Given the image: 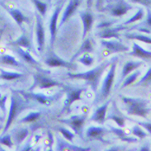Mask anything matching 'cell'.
<instances>
[{"label": "cell", "mask_w": 151, "mask_h": 151, "mask_svg": "<svg viewBox=\"0 0 151 151\" xmlns=\"http://www.w3.org/2000/svg\"><path fill=\"white\" fill-rule=\"evenodd\" d=\"M111 101L112 99H110L109 100L105 101V103L102 106L98 107L91 116L90 120L96 123H97L98 124H104V123L107 120V111Z\"/></svg>", "instance_id": "14"}, {"label": "cell", "mask_w": 151, "mask_h": 151, "mask_svg": "<svg viewBox=\"0 0 151 151\" xmlns=\"http://www.w3.org/2000/svg\"><path fill=\"white\" fill-rule=\"evenodd\" d=\"M94 0H87V6L88 9H90L93 4Z\"/></svg>", "instance_id": "50"}, {"label": "cell", "mask_w": 151, "mask_h": 151, "mask_svg": "<svg viewBox=\"0 0 151 151\" xmlns=\"http://www.w3.org/2000/svg\"><path fill=\"white\" fill-rule=\"evenodd\" d=\"M80 16L83 22V40H84L87 34L92 29L93 23L94 22V16L89 12H80Z\"/></svg>", "instance_id": "19"}, {"label": "cell", "mask_w": 151, "mask_h": 151, "mask_svg": "<svg viewBox=\"0 0 151 151\" xmlns=\"http://www.w3.org/2000/svg\"><path fill=\"white\" fill-rule=\"evenodd\" d=\"M1 38H2V35H0V43H1Z\"/></svg>", "instance_id": "52"}, {"label": "cell", "mask_w": 151, "mask_h": 151, "mask_svg": "<svg viewBox=\"0 0 151 151\" xmlns=\"http://www.w3.org/2000/svg\"><path fill=\"white\" fill-rule=\"evenodd\" d=\"M81 3V0H70L68 6L66 7L64 13H63L59 27H60L73 14L79 7Z\"/></svg>", "instance_id": "22"}, {"label": "cell", "mask_w": 151, "mask_h": 151, "mask_svg": "<svg viewBox=\"0 0 151 151\" xmlns=\"http://www.w3.org/2000/svg\"><path fill=\"white\" fill-rule=\"evenodd\" d=\"M118 60L119 58L117 56L113 58L112 62L110 66V69L103 81L100 90L96 94V99L94 101V104H98L103 103V101H106V100L110 96L114 81Z\"/></svg>", "instance_id": "2"}, {"label": "cell", "mask_w": 151, "mask_h": 151, "mask_svg": "<svg viewBox=\"0 0 151 151\" xmlns=\"http://www.w3.org/2000/svg\"><path fill=\"white\" fill-rule=\"evenodd\" d=\"M134 7L126 0H110L100 11L107 13L113 18L122 17Z\"/></svg>", "instance_id": "4"}, {"label": "cell", "mask_w": 151, "mask_h": 151, "mask_svg": "<svg viewBox=\"0 0 151 151\" xmlns=\"http://www.w3.org/2000/svg\"><path fill=\"white\" fill-rule=\"evenodd\" d=\"M132 133L136 137H138L139 139H143L148 136V134L146 133V132H145L142 129V127L137 124L134 125L132 127Z\"/></svg>", "instance_id": "37"}, {"label": "cell", "mask_w": 151, "mask_h": 151, "mask_svg": "<svg viewBox=\"0 0 151 151\" xmlns=\"http://www.w3.org/2000/svg\"><path fill=\"white\" fill-rule=\"evenodd\" d=\"M5 118L4 117H3L2 116L0 115V121H2L3 120H4Z\"/></svg>", "instance_id": "51"}, {"label": "cell", "mask_w": 151, "mask_h": 151, "mask_svg": "<svg viewBox=\"0 0 151 151\" xmlns=\"http://www.w3.org/2000/svg\"><path fill=\"white\" fill-rule=\"evenodd\" d=\"M147 15L145 19L141 23L135 24L131 27L127 32H130L132 30H137L140 32H143L147 34L151 33V8L146 9Z\"/></svg>", "instance_id": "21"}, {"label": "cell", "mask_w": 151, "mask_h": 151, "mask_svg": "<svg viewBox=\"0 0 151 151\" xmlns=\"http://www.w3.org/2000/svg\"><path fill=\"white\" fill-rule=\"evenodd\" d=\"M139 150H140V151H149V150H150V144L147 143L143 145L142 146L140 147Z\"/></svg>", "instance_id": "48"}, {"label": "cell", "mask_w": 151, "mask_h": 151, "mask_svg": "<svg viewBox=\"0 0 151 151\" xmlns=\"http://www.w3.org/2000/svg\"><path fill=\"white\" fill-rule=\"evenodd\" d=\"M123 36L129 40H136L146 44L151 45V37L144 35L142 33L127 32L123 33Z\"/></svg>", "instance_id": "29"}, {"label": "cell", "mask_w": 151, "mask_h": 151, "mask_svg": "<svg viewBox=\"0 0 151 151\" xmlns=\"http://www.w3.org/2000/svg\"><path fill=\"white\" fill-rule=\"evenodd\" d=\"M88 113H86L83 114L73 115L69 118L66 119L60 120L59 122L66 124L69 127H70L77 134L82 136L83 132V128L85 124V122L87 118Z\"/></svg>", "instance_id": "7"}, {"label": "cell", "mask_w": 151, "mask_h": 151, "mask_svg": "<svg viewBox=\"0 0 151 151\" xmlns=\"http://www.w3.org/2000/svg\"><path fill=\"white\" fill-rule=\"evenodd\" d=\"M142 74V71L140 70H136L133 73H131L124 80L123 84L121 85L120 89L122 90L127 86L131 85L134 83L139 77Z\"/></svg>", "instance_id": "32"}, {"label": "cell", "mask_w": 151, "mask_h": 151, "mask_svg": "<svg viewBox=\"0 0 151 151\" xmlns=\"http://www.w3.org/2000/svg\"><path fill=\"white\" fill-rule=\"evenodd\" d=\"M151 83V67L149 68L144 76L139 80V81L135 84V86H139L142 84Z\"/></svg>", "instance_id": "44"}, {"label": "cell", "mask_w": 151, "mask_h": 151, "mask_svg": "<svg viewBox=\"0 0 151 151\" xmlns=\"http://www.w3.org/2000/svg\"><path fill=\"white\" fill-rule=\"evenodd\" d=\"M109 133H111L110 129L109 130L104 127L91 126L87 129L86 136L90 140H96L106 143L107 141L104 140V137Z\"/></svg>", "instance_id": "12"}, {"label": "cell", "mask_w": 151, "mask_h": 151, "mask_svg": "<svg viewBox=\"0 0 151 151\" xmlns=\"http://www.w3.org/2000/svg\"><path fill=\"white\" fill-rule=\"evenodd\" d=\"M33 78L34 83L31 88H30V90H32L36 87H38L40 89H45L50 88L53 87L60 85V84L59 82L45 76V75L43 74H35Z\"/></svg>", "instance_id": "11"}, {"label": "cell", "mask_w": 151, "mask_h": 151, "mask_svg": "<svg viewBox=\"0 0 151 151\" xmlns=\"http://www.w3.org/2000/svg\"><path fill=\"white\" fill-rule=\"evenodd\" d=\"M129 2L132 4H139L146 9L151 8V0H129Z\"/></svg>", "instance_id": "45"}, {"label": "cell", "mask_w": 151, "mask_h": 151, "mask_svg": "<svg viewBox=\"0 0 151 151\" xmlns=\"http://www.w3.org/2000/svg\"><path fill=\"white\" fill-rule=\"evenodd\" d=\"M106 120H113L120 127L125 126V118L124 114L119 110L116 101H113L110 110L108 112Z\"/></svg>", "instance_id": "16"}, {"label": "cell", "mask_w": 151, "mask_h": 151, "mask_svg": "<svg viewBox=\"0 0 151 151\" xmlns=\"http://www.w3.org/2000/svg\"><path fill=\"white\" fill-rule=\"evenodd\" d=\"M25 105L24 101L20 95L15 94L12 95L11 103L7 120L1 134L7 133L16 117H17V116L21 113L22 110H23L25 109Z\"/></svg>", "instance_id": "5"}, {"label": "cell", "mask_w": 151, "mask_h": 151, "mask_svg": "<svg viewBox=\"0 0 151 151\" xmlns=\"http://www.w3.org/2000/svg\"><path fill=\"white\" fill-rule=\"evenodd\" d=\"M32 1L36 7L37 10L42 16L46 14L47 12V5L46 3L40 1V0H32Z\"/></svg>", "instance_id": "42"}, {"label": "cell", "mask_w": 151, "mask_h": 151, "mask_svg": "<svg viewBox=\"0 0 151 151\" xmlns=\"http://www.w3.org/2000/svg\"><path fill=\"white\" fill-rule=\"evenodd\" d=\"M3 87H4V85H1V84H0V88Z\"/></svg>", "instance_id": "54"}, {"label": "cell", "mask_w": 151, "mask_h": 151, "mask_svg": "<svg viewBox=\"0 0 151 151\" xmlns=\"http://www.w3.org/2000/svg\"><path fill=\"white\" fill-rule=\"evenodd\" d=\"M86 88H75L66 90V97L64 101V110H69L72 104L76 101L82 99L81 95Z\"/></svg>", "instance_id": "15"}, {"label": "cell", "mask_w": 151, "mask_h": 151, "mask_svg": "<svg viewBox=\"0 0 151 151\" xmlns=\"http://www.w3.org/2000/svg\"><path fill=\"white\" fill-rule=\"evenodd\" d=\"M0 144L5 145L9 148H12L14 146V142L12 139V134L6 133L0 136Z\"/></svg>", "instance_id": "38"}, {"label": "cell", "mask_w": 151, "mask_h": 151, "mask_svg": "<svg viewBox=\"0 0 151 151\" xmlns=\"http://www.w3.org/2000/svg\"><path fill=\"white\" fill-rule=\"evenodd\" d=\"M47 134H48V137H47V139L46 140L45 144L46 146L47 147V148H49H49H52V145H53V142H54V139H53V136L50 131L48 132Z\"/></svg>", "instance_id": "46"}, {"label": "cell", "mask_w": 151, "mask_h": 151, "mask_svg": "<svg viewBox=\"0 0 151 151\" xmlns=\"http://www.w3.org/2000/svg\"><path fill=\"white\" fill-rule=\"evenodd\" d=\"M56 150H76V151H88L90 150L91 148L88 147H83L77 146L72 145L68 142H65L62 139H58L56 144Z\"/></svg>", "instance_id": "28"}, {"label": "cell", "mask_w": 151, "mask_h": 151, "mask_svg": "<svg viewBox=\"0 0 151 151\" xmlns=\"http://www.w3.org/2000/svg\"><path fill=\"white\" fill-rule=\"evenodd\" d=\"M23 76L24 73H23L10 72L2 68H0V80L10 81L18 80L20 78H22Z\"/></svg>", "instance_id": "30"}, {"label": "cell", "mask_w": 151, "mask_h": 151, "mask_svg": "<svg viewBox=\"0 0 151 151\" xmlns=\"http://www.w3.org/2000/svg\"><path fill=\"white\" fill-rule=\"evenodd\" d=\"M29 133V130L26 127L16 129L15 131L12 133V137L14 144L19 146L28 137Z\"/></svg>", "instance_id": "27"}, {"label": "cell", "mask_w": 151, "mask_h": 151, "mask_svg": "<svg viewBox=\"0 0 151 151\" xmlns=\"http://www.w3.org/2000/svg\"><path fill=\"white\" fill-rule=\"evenodd\" d=\"M8 99V94H3L0 93V110H1L3 116L6 118L7 115L6 103Z\"/></svg>", "instance_id": "40"}, {"label": "cell", "mask_w": 151, "mask_h": 151, "mask_svg": "<svg viewBox=\"0 0 151 151\" xmlns=\"http://www.w3.org/2000/svg\"><path fill=\"white\" fill-rule=\"evenodd\" d=\"M128 55L132 56L137 57L146 62L151 61V51L147 50L141 47L135 42H133L132 50L128 53Z\"/></svg>", "instance_id": "20"}, {"label": "cell", "mask_w": 151, "mask_h": 151, "mask_svg": "<svg viewBox=\"0 0 151 151\" xmlns=\"http://www.w3.org/2000/svg\"><path fill=\"white\" fill-rule=\"evenodd\" d=\"M137 8L138 9V10L136 12V13L133 17H130V19H129L128 20H127L126 21L123 22L122 23L123 25L127 26V25L133 24L137 21L141 20L143 19V17H145V10L143 9V8L142 7H137Z\"/></svg>", "instance_id": "34"}, {"label": "cell", "mask_w": 151, "mask_h": 151, "mask_svg": "<svg viewBox=\"0 0 151 151\" xmlns=\"http://www.w3.org/2000/svg\"><path fill=\"white\" fill-rule=\"evenodd\" d=\"M58 130L61 133V134L64 137V138L70 142V143L73 142V139L75 136V134L74 133L70 132L69 130L67 129L65 127H58Z\"/></svg>", "instance_id": "39"}, {"label": "cell", "mask_w": 151, "mask_h": 151, "mask_svg": "<svg viewBox=\"0 0 151 151\" xmlns=\"http://www.w3.org/2000/svg\"><path fill=\"white\" fill-rule=\"evenodd\" d=\"M144 64L145 62L142 60H129L126 62L123 67L119 81H117L115 84L114 90L118 88V87L122 84L124 80L132 73V72L137 70Z\"/></svg>", "instance_id": "9"}, {"label": "cell", "mask_w": 151, "mask_h": 151, "mask_svg": "<svg viewBox=\"0 0 151 151\" xmlns=\"http://www.w3.org/2000/svg\"><path fill=\"white\" fill-rule=\"evenodd\" d=\"M45 63L50 67V68H56V67H64L69 69H74L76 68L77 65L72 63L73 62H68L60 58L55 53H52L47 56L45 60Z\"/></svg>", "instance_id": "10"}, {"label": "cell", "mask_w": 151, "mask_h": 151, "mask_svg": "<svg viewBox=\"0 0 151 151\" xmlns=\"http://www.w3.org/2000/svg\"><path fill=\"white\" fill-rule=\"evenodd\" d=\"M104 3V0H97L96 3V7L98 10H100L102 8Z\"/></svg>", "instance_id": "49"}, {"label": "cell", "mask_w": 151, "mask_h": 151, "mask_svg": "<svg viewBox=\"0 0 151 151\" xmlns=\"http://www.w3.org/2000/svg\"><path fill=\"white\" fill-rule=\"evenodd\" d=\"M36 41L37 45V50L39 52L42 53L43 51L45 44V30L43 26V22L41 16L39 14H36Z\"/></svg>", "instance_id": "13"}, {"label": "cell", "mask_w": 151, "mask_h": 151, "mask_svg": "<svg viewBox=\"0 0 151 151\" xmlns=\"http://www.w3.org/2000/svg\"><path fill=\"white\" fill-rule=\"evenodd\" d=\"M119 20L117 19H110V20H104L101 23H100L97 26H96V28L100 29H103L104 28L109 27L111 26H113L114 24L117 23L119 22Z\"/></svg>", "instance_id": "43"}, {"label": "cell", "mask_w": 151, "mask_h": 151, "mask_svg": "<svg viewBox=\"0 0 151 151\" xmlns=\"http://www.w3.org/2000/svg\"><path fill=\"white\" fill-rule=\"evenodd\" d=\"M77 61L86 66H91L93 65L94 59L90 53H86L77 58Z\"/></svg>", "instance_id": "35"}, {"label": "cell", "mask_w": 151, "mask_h": 151, "mask_svg": "<svg viewBox=\"0 0 151 151\" xmlns=\"http://www.w3.org/2000/svg\"><path fill=\"white\" fill-rule=\"evenodd\" d=\"M129 28V27H128L127 26H124L121 24L114 27L111 26L101 29L100 32L96 33V35L98 37L101 39H111L114 38L122 41L120 32L128 29Z\"/></svg>", "instance_id": "8"}, {"label": "cell", "mask_w": 151, "mask_h": 151, "mask_svg": "<svg viewBox=\"0 0 151 151\" xmlns=\"http://www.w3.org/2000/svg\"><path fill=\"white\" fill-rule=\"evenodd\" d=\"M12 50L24 62L31 65H39L37 60L30 54V52L18 46H12Z\"/></svg>", "instance_id": "18"}, {"label": "cell", "mask_w": 151, "mask_h": 151, "mask_svg": "<svg viewBox=\"0 0 151 151\" xmlns=\"http://www.w3.org/2000/svg\"><path fill=\"white\" fill-rule=\"evenodd\" d=\"M101 46L104 49V53L103 55L107 57L112 54L123 53L129 51V47L124 45L121 40L117 39H101L100 41Z\"/></svg>", "instance_id": "6"}, {"label": "cell", "mask_w": 151, "mask_h": 151, "mask_svg": "<svg viewBox=\"0 0 151 151\" xmlns=\"http://www.w3.org/2000/svg\"><path fill=\"white\" fill-rule=\"evenodd\" d=\"M2 127H3V126H2V125L1 124H0V130H1V129H2Z\"/></svg>", "instance_id": "53"}, {"label": "cell", "mask_w": 151, "mask_h": 151, "mask_svg": "<svg viewBox=\"0 0 151 151\" xmlns=\"http://www.w3.org/2000/svg\"><path fill=\"white\" fill-rule=\"evenodd\" d=\"M111 132L114 133L118 139H120L122 141L127 142L128 143H136L138 142V139L135 137L129 136V134L123 129L122 127H116L111 125H108Z\"/></svg>", "instance_id": "24"}, {"label": "cell", "mask_w": 151, "mask_h": 151, "mask_svg": "<svg viewBox=\"0 0 151 151\" xmlns=\"http://www.w3.org/2000/svg\"><path fill=\"white\" fill-rule=\"evenodd\" d=\"M41 116V112L40 111H33L29 113L26 116L23 117L20 120V123H31L37 120Z\"/></svg>", "instance_id": "36"}, {"label": "cell", "mask_w": 151, "mask_h": 151, "mask_svg": "<svg viewBox=\"0 0 151 151\" xmlns=\"http://www.w3.org/2000/svg\"><path fill=\"white\" fill-rule=\"evenodd\" d=\"M10 46H18L29 51L32 50V43L29 38L24 33L19 38L9 44Z\"/></svg>", "instance_id": "31"}, {"label": "cell", "mask_w": 151, "mask_h": 151, "mask_svg": "<svg viewBox=\"0 0 151 151\" xmlns=\"http://www.w3.org/2000/svg\"><path fill=\"white\" fill-rule=\"evenodd\" d=\"M125 147L123 146H114L111 147H110V149H107V150L108 151H118V150H124L125 149Z\"/></svg>", "instance_id": "47"}, {"label": "cell", "mask_w": 151, "mask_h": 151, "mask_svg": "<svg viewBox=\"0 0 151 151\" xmlns=\"http://www.w3.org/2000/svg\"><path fill=\"white\" fill-rule=\"evenodd\" d=\"M59 95V94H56L55 95L47 96L46 95L43 93H29L26 94V97H27L28 98L32 99L36 101L39 103L46 106H50L52 103V102H53L55 100L58 99V97L61 96Z\"/></svg>", "instance_id": "17"}, {"label": "cell", "mask_w": 151, "mask_h": 151, "mask_svg": "<svg viewBox=\"0 0 151 151\" xmlns=\"http://www.w3.org/2000/svg\"><path fill=\"white\" fill-rule=\"evenodd\" d=\"M0 66L16 68H23V66H24L23 64L19 62L15 57L9 54H3L0 55Z\"/></svg>", "instance_id": "26"}, {"label": "cell", "mask_w": 151, "mask_h": 151, "mask_svg": "<svg viewBox=\"0 0 151 151\" xmlns=\"http://www.w3.org/2000/svg\"><path fill=\"white\" fill-rule=\"evenodd\" d=\"M113 60V58L110 59H107L103 61L99 65L84 72L67 73L68 77L72 79H77L84 80L86 84L90 86L91 90L96 93L98 92L99 86L100 85L103 73L106 69L110 66Z\"/></svg>", "instance_id": "1"}, {"label": "cell", "mask_w": 151, "mask_h": 151, "mask_svg": "<svg viewBox=\"0 0 151 151\" xmlns=\"http://www.w3.org/2000/svg\"><path fill=\"white\" fill-rule=\"evenodd\" d=\"M83 40L84 42L81 44L80 49L75 53L74 55H73L72 58H71L70 62H73L75 59H77L78 58L86 53H91L94 51V46L91 39L88 37Z\"/></svg>", "instance_id": "25"}, {"label": "cell", "mask_w": 151, "mask_h": 151, "mask_svg": "<svg viewBox=\"0 0 151 151\" xmlns=\"http://www.w3.org/2000/svg\"><path fill=\"white\" fill-rule=\"evenodd\" d=\"M121 99L126 107V110L128 115L146 118V116L151 110L148 107L150 103L148 100L125 96H122Z\"/></svg>", "instance_id": "3"}, {"label": "cell", "mask_w": 151, "mask_h": 151, "mask_svg": "<svg viewBox=\"0 0 151 151\" xmlns=\"http://www.w3.org/2000/svg\"><path fill=\"white\" fill-rule=\"evenodd\" d=\"M125 119H127L129 120H130L131 122H134L136 124L140 125L142 127L144 128L148 133L149 134H151V122H140V121H137L136 120H134L133 119H130L126 116H124Z\"/></svg>", "instance_id": "41"}, {"label": "cell", "mask_w": 151, "mask_h": 151, "mask_svg": "<svg viewBox=\"0 0 151 151\" xmlns=\"http://www.w3.org/2000/svg\"><path fill=\"white\" fill-rule=\"evenodd\" d=\"M8 12L19 26H21L24 22H28L27 17L19 10L12 9L9 10Z\"/></svg>", "instance_id": "33"}, {"label": "cell", "mask_w": 151, "mask_h": 151, "mask_svg": "<svg viewBox=\"0 0 151 151\" xmlns=\"http://www.w3.org/2000/svg\"><path fill=\"white\" fill-rule=\"evenodd\" d=\"M63 7V4L59 6L58 7L56 10H55L51 19H50V22L49 25V30L50 33V45L52 47H53L56 37V34L57 32V23H58V20L59 16L60 14V13L61 10H62V8Z\"/></svg>", "instance_id": "23"}]
</instances>
